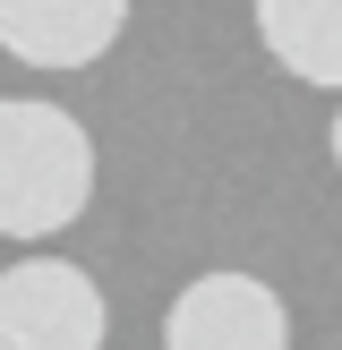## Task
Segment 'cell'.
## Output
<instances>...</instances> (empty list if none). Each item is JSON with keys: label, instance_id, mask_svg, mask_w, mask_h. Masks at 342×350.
I'll list each match as a JSON object with an SVG mask.
<instances>
[{"label": "cell", "instance_id": "1", "mask_svg": "<svg viewBox=\"0 0 342 350\" xmlns=\"http://www.w3.org/2000/svg\"><path fill=\"white\" fill-rule=\"evenodd\" d=\"M94 205V137L60 103H0V239H51Z\"/></svg>", "mask_w": 342, "mask_h": 350}, {"label": "cell", "instance_id": "2", "mask_svg": "<svg viewBox=\"0 0 342 350\" xmlns=\"http://www.w3.org/2000/svg\"><path fill=\"white\" fill-rule=\"evenodd\" d=\"M111 308L94 273L68 256H26L0 265V350H103Z\"/></svg>", "mask_w": 342, "mask_h": 350}, {"label": "cell", "instance_id": "3", "mask_svg": "<svg viewBox=\"0 0 342 350\" xmlns=\"http://www.w3.org/2000/svg\"><path fill=\"white\" fill-rule=\"evenodd\" d=\"M163 350H291V308L256 273H197L163 317Z\"/></svg>", "mask_w": 342, "mask_h": 350}, {"label": "cell", "instance_id": "4", "mask_svg": "<svg viewBox=\"0 0 342 350\" xmlns=\"http://www.w3.org/2000/svg\"><path fill=\"white\" fill-rule=\"evenodd\" d=\"M129 34V0H0V51L26 68H94Z\"/></svg>", "mask_w": 342, "mask_h": 350}, {"label": "cell", "instance_id": "5", "mask_svg": "<svg viewBox=\"0 0 342 350\" xmlns=\"http://www.w3.org/2000/svg\"><path fill=\"white\" fill-rule=\"evenodd\" d=\"M256 43L282 77L342 94V0H256Z\"/></svg>", "mask_w": 342, "mask_h": 350}, {"label": "cell", "instance_id": "6", "mask_svg": "<svg viewBox=\"0 0 342 350\" xmlns=\"http://www.w3.org/2000/svg\"><path fill=\"white\" fill-rule=\"evenodd\" d=\"M325 146H334V171H342V111H334V137H325Z\"/></svg>", "mask_w": 342, "mask_h": 350}]
</instances>
